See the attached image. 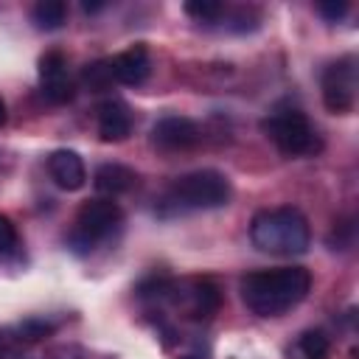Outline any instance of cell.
<instances>
[{
    "instance_id": "6da1fadb",
    "label": "cell",
    "mask_w": 359,
    "mask_h": 359,
    "mask_svg": "<svg viewBox=\"0 0 359 359\" xmlns=\"http://www.w3.org/2000/svg\"><path fill=\"white\" fill-rule=\"evenodd\" d=\"M311 292V272L306 266L255 269L241 278V300L255 317H280L300 306Z\"/></svg>"
},
{
    "instance_id": "7a4b0ae2",
    "label": "cell",
    "mask_w": 359,
    "mask_h": 359,
    "mask_svg": "<svg viewBox=\"0 0 359 359\" xmlns=\"http://www.w3.org/2000/svg\"><path fill=\"white\" fill-rule=\"evenodd\" d=\"M233 196L230 180L216 171V168H196L182 177H177L154 205V216L160 219H174L196 210H216L224 208Z\"/></svg>"
},
{
    "instance_id": "3957f363",
    "label": "cell",
    "mask_w": 359,
    "mask_h": 359,
    "mask_svg": "<svg viewBox=\"0 0 359 359\" xmlns=\"http://www.w3.org/2000/svg\"><path fill=\"white\" fill-rule=\"evenodd\" d=\"M250 241L269 255H303L311 244L309 219L292 205L258 210L250 222Z\"/></svg>"
},
{
    "instance_id": "277c9868",
    "label": "cell",
    "mask_w": 359,
    "mask_h": 359,
    "mask_svg": "<svg viewBox=\"0 0 359 359\" xmlns=\"http://www.w3.org/2000/svg\"><path fill=\"white\" fill-rule=\"evenodd\" d=\"M121 222H123V210L115 199H107V196L87 199L79 208L73 230L67 233L65 241L76 255H90L101 241H107L121 227Z\"/></svg>"
},
{
    "instance_id": "5b68a950",
    "label": "cell",
    "mask_w": 359,
    "mask_h": 359,
    "mask_svg": "<svg viewBox=\"0 0 359 359\" xmlns=\"http://www.w3.org/2000/svg\"><path fill=\"white\" fill-rule=\"evenodd\" d=\"M261 129L278 146V151L286 157H309V154H317L323 149L317 129L311 126L306 112H300L294 107H283V109L269 112L261 121Z\"/></svg>"
},
{
    "instance_id": "8992f818",
    "label": "cell",
    "mask_w": 359,
    "mask_h": 359,
    "mask_svg": "<svg viewBox=\"0 0 359 359\" xmlns=\"http://www.w3.org/2000/svg\"><path fill=\"white\" fill-rule=\"evenodd\" d=\"M356 56H339L323 70L320 90H323V104L334 115H348L356 107Z\"/></svg>"
},
{
    "instance_id": "52a82bcc",
    "label": "cell",
    "mask_w": 359,
    "mask_h": 359,
    "mask_svg": "<svg viewBox=\"0 0 359 359\" xmlns=\"http://www.w3.org/2000/svg\"><path fill=\"white\" fill-rule=\"evenodd\" d=\"M149 137H151V146H157L160 151H188L199 143L202 132L196 121L185 115H165L151 126Z\"/></svg>"
},
{
    "instance_id": "ba28073f",
    "label": "cell",
    "mask_w": 359,
    "mask_h": 359,
    "mask_svg": "<svg viewBox=\"0 0 359 359\" xmlns=\"http://www.w3.org/2000/svg\"><path fill=\"white\" fill-rule=\"evenodd\" d=\"M39 84L50 104H67L76 95L73 79L67 73V59L62 50H48L39 56Z\"/></svg>"
},
{
    "instance_id": "9c48e42d",
    "label": "cell",
    "mask_w": 359,
    "mask_h": 359,
    "mask_svg": "<svg viewBox=\"0 0 359 359\" xmlns=\"http://www.w3.org/2000/svg\"><path fill=\"white\" fill-rule=\"evenodd\" d=\"M112 62V76L118 84H126V87H137L149 79L151 73V56H149V48L143 42H135L132 48L121 50L118 56L109 59Z\"/></svg>"
},
{
    "instance_id": "30bf717a",
    "label": "cell",
    "mask_w": 359,
    "mask_h": 359,
    "mask_svg": "<svg viewBox=\"0 0 359 359\" xmlns=\"http://www.w3.org/2000/svg\"><path fill=\"white\" fill-rule=\"evenodd\" d=\"M48 174L62 191H79L87 182V168L79 151L73 149H56L48 154Z\"/></svg>"
},
{
    "instance_id": "8fae6325",
    "label": "cell",
    "mask_w": 359,
    "mask_h": 359,
    "mask_svg": "<svg viewBox=\"0 0 359 359\" xmlns=\"http://www.w3.org/2000/svg\"><path fill=\"white\" fill-rule=\"evenodd\" d=\"M132 109L121 98H109L98 107V135L104 143H121L132 135Z\"/></svg>"
},
{
    "instance_id": "7c38bea8",
    "label": "cell",
    "mask_w": 359,
    "mask_h": 359,
    "mask_svg": "<svg viewBox=\"0 0 359 359\" xmlns=\"http://www.w3.org/2000/svg\"><path fill=\"white\" fill-rule=\"evenodd\" d=\"M93 185L98 194H104L107 199L118 196V194H126L137 185V174L135 168L123 165V163H101L93 174Z\"/></svg>"
},
{
    "instance_id": "4fadbf2b",
    "label": "cell",
    "mask_w": 359,
    "mask_h": 359,
    "mask_svg": "<svg viewBox=\"0 0 359 359\" xmlns=\"http://www.w3.org/2000/svg\"><path fill=\"white\" fill-rule=\"evenodd\" d=\"M31 20L39 31H56L67 20V3L65 0H39L31 8Z\"/></svg>"
},
{
    "instance_id": "5bb4252c",
    "label": "cell",
    "mask_w": 359,
    "mask_h": 359,
    "mask_svg": "<svg viewBox=\"0 0 359 359\" xmlns=\"http://www.w3.org/2000/svg\"><path fill=\"white\" fill-rule=\"evenodd\" d=\"M294 353L297 359H331V339L320 328L303 331L294 342Z\"/></svg>"
},
{
    "instance_id": "9a60e30c",
    "label": "cell",
    "mask_w": 359,
    "mask_h": 359,
    "mask_svg": "<svg viewBox=\"0 0 359 359\" xmlns=\"http://www.w3.org/2000/svg\"><path fill=\"white\" fill-rule=\"evenodd\" d=\"M81 81H84V87L93 90V93L107 90V87L115 81V76H112V62H109V59H98V62L84 65V70H81Z\"/></svg>"
},
{
    "instance_id": "2e32d148",
    "label": "cell",
    "mask_w": 359,
    "mask_h": 359,
    "mask_svg": "<svg viewBox=\"0 0 359 359\" xmlns=\"http://www.w3.org/2000/svg\"><path fill=\"white\" fill-rule=\"evenodd\" d=\"M182 11L188 17H194L196 22H216L224 14V6L216 3V0H191V3L182 6Z\"/></svg>"
},
{
    "instance_id": "e0dca14e",
    "label": "cell",
    "mask_w": 359,
    "mask_h": 359,
    "mask_svg": "<svg viewBox=\"0 0 359 359\" xmlns=\"http://www.w3.org/2000/svg\"><path fill=\"white\" fill-rule=\"evenodd\" d=\"M56 331V325L50 323V320H42V317H31V320H25V323H20L17 325V339L20 342H36V339H45L48 334H53Z\"/></svg>"
},
{
    "instance_id": "ac0fdd59",
    "label": "cell",
    "mask_w": 359,
    "mask_h": 359,
    "mask_svg": "<svg viewBox=\"0 0 359 359\" xmlns=\"http://www.w3.org/2000/svg\"><path fill=\"white\" fill-rule=\"evenodd\" d=\"M20 247V233L8 216L0 213V255H11Z\"/></svg>"
},
{
    "instance_id": "d6986e66",
    "label": "cell",
    "mask_w": 359,
    "mask_h": 359,
    "mask_svg": "<svg viewBox=\"0 0 359 359\" xmlns=\"http://www.w3.org/2000/svg\"><path fill=\"white\" fill-rule=\"evenodd\" d=\"M314 8H317V14H320L325 22H339V20L348 14V3H345V0H323V3H317Z\"/></svg>"
},
{
    "instance_id": "ffe728a7",
    "label": "cell",
    "mask_w": 359,
    "mask_h": 359,
    "mask_svg": "<svg viewBox=\"0 0 359 359\" xmlns=\"http://www.w3.org/2000/svg\"><path fill=\"white\" fill-rule=\"evenodd\" d=\"M328 241H331L334 250H345V247H351V244H353V219L339 222V224L334 227V233H331Z\"/></svg>"
},
{
    "instance_id": "44dd1931",
    "label": "cell",
    "mask_w": 359,
    "mask_h": 359,
    "mask_svg": "<svg viewBox=\"0 0 359 359\" xmlns=\"http://www.w3.org/2000/svg\"><path fill=\"white\" fill-rule=\"evenodd\" d=\"M17 345H20L17 334L0 331V359H14V353H17Z\"/></svg>"
},
{
    "instance_id": "7402d4cb",
    "label": "cell",
    "mask_w": 359,
    "mask_h": 359,
    "mask_svg": "<svg viewBox=\"0 0 359 359\" xmlns=\"http://www.w3.org/2000/svg\"><path fill=\"white\" fill-rule=\"evenodd\" d=\"M177 359H210V348H208V345H202V342H194L188 351L177 353Z\"/></svg>"
},
{
    "instance_id": "603a6c76",
    "label": "cell",
    "mask_w": 359,
    "mask_h": 359,
    "mask_svg": "<svg viewBox=\"0 0 359 359\" xmlns=\"http://www.w3.org/2000/svg\"><path fill=\"white\" fill-rule=\"evenodd\" d=\"M81 8H84L87 14H95V11H101V8H104V3H81Z\"/></svg>"
},
{
    "instance_id": "cb8c5ba5",
    "label": "cell",
    "mask_w": 359,
    "mask_h": 359,
    "mask_svg": "<svg viewBox=\"0 0 359 359\" xmlns=\"http://www.w3.org/2000/svg\"><path fill=\"white\" fill-rule=\"evenodd\" d=\"M50 359H73V351H70V348H59Z\"/></svg>"
},
{
    "instance_id": "d4e9b609",
    "label": "cell",
    "mask_w": 359,
    "mask_h": 359,
    "mask_svg": "<svg viewBox=\"0 0 359 359\" xmlns=\"http://www.w3.org/2000/svg\"><path fill=\"white\" fill-rule=\"evenodd\" d=\"M3 123H6V101L0 98V126H3Z\"/></svg>"
}]
</instances>
